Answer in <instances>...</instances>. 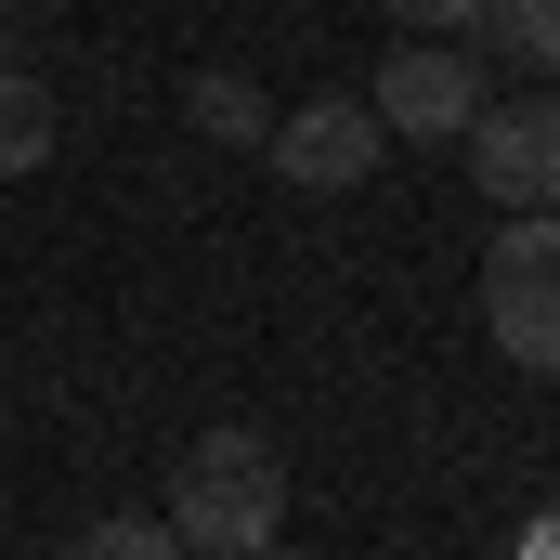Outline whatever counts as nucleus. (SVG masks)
I'll return each mask as SVG.
<instances>
[{
    "label": "nucleus",
    "instance_id": "f257e3e1",
    "mask_svg": "<svg viewBox=\"0 0 560 560\" xmlns=\"http://www.w3.org/2000/svg\"><path fill=\"white\" fill-rule=\"evenodd\" d=\"M156 522H170L196 560H248V548H275V535H287V456L261 443V430H209V443H183V456H170Z\"/></svg>",
    "mask_w": 560,
    "mask_h": 560
},
{
    "label": "nucleus",
    "instance_id": "f03ea898",
    "mask_svg": "<svg viewBox=\"0 0 560 560\" xmlns=\"http://www.w3.org/2000/svg\"><path fill=\"white\" fill-rule=\"evenodd\" d=\"M482 339L522 378H560V209H509V235L482 248Z\"/></svg>",
    "mask_w": 560,
    "mask_h": 560
},
{
    "label": "nucleus",
    "instance_id": "7ed1b4c3",
    "mask_svg": "<svg viewBox=\"0 0 560 560\" xmlns=\"http://www.w3.org/2000/svg\"><path fill=\"white\" fill-rule=\"evenodd\" d=\"M261 156H275L300 196H352V183L392 156V131H378L365 92H313V105H275V143H261Z\"/></svg>",
    "mask_w": 560,
    "mask_h": 560
},
{
    "label": "nucleus",
    "instance_id": "20e7f679",
    "mask_svg": "<svg viewBox=\"0 0 560 560\" xmlns=\"http://www.w3.org/2000/svg\"><path fill=\"white\" fill-rule=\"evenodd\" d=\"M365 105H378L392 143H456L469 118H482V66H469L456 39H405V52L365 79Z\"/></svg>",
    "mask_w": 560,
    "mask_h": 560
},
{
    "label": "nucleus",
    "instance_id": "39448f33",
    "mask_svg": "<svg viewBox=\"0 0 560 560\" xmlns=\"http://www.w3.org/2000/svg\"><path fill=\"white\" fill-rule=\"evenodd\" d=\"M469 170L495 209H560V92H522V105H482L469 118Z\"/></svg>",
    "mask_w": 560,
    "mask_h": 560
},
{
    "label": "nucleus",
    "instance_id": "423d86ee",
    "mask_svg": "<svg viewBox=\"0 0 560 560\" xmlns=\"http://www.w3.org/2000/svg\"><path fill=\"white\" fill-rule=\"evenodd\" d=\"M183 118H196L209 143H235V156H261V143H275V105H261V79H235V66H209V79L183 92Z\"/></svg>",
    "mask_w": 560,
    "mask_h": 560
},
{
    "label": "nucleus",
    "instance_id": "0eeeda50",
    "mask_svg": "<svg viewBox=\"0 0 560 560\" xmlns=\"http://www.w3.org/2000/svg\"><path fill=\"white\" fill-rule=\"evenodd\" d=\"M52 131H66V118H52V92H39L26 66H0V183H26V170L52 156Z\"/></svg>",
    "mask_w": 560,
    "mask_h": 560
},
{
    "label": "nucleus",
    "instance_id": "6e6552de",
    "mask_svg": "<svg viewBox=\"0 0 560 560\" xmlns=\"http://www.w3.org/2000/svg\"><path fill=\"white\" fill-rule=\"evenodd\" d=\"M482 52H522V66L560 79V0H495V13H482Z\"/></svg>",
    "mask_w": 560,
    "mask_h": 560
},
{
    "label": "nucleus",
    "instance_id": "1a4fd4ad",
    "mask_svg": "<svg viewBox=\"0 0 560 560\" xmlns=\"http://www.w3.org/2000/svg\"><path fill=\"white\" fill-rule=\"evenodd\" d=\"M66 560H183V535H170V522H131V509H105Z\"/></svg>",
    "mask_w": 560,
    "mask_h": 560
},
{
    "label": "nucleus",
    "instance_id": "9d476101",
    "mask_svg": "<svg viewBox=\"0 0 560 560\" xmlns=\"http://www.w3.org/2000/svg\"><path fill=\"white\" fill-rule=\"evenodd\" d=\"M482 13H495V0H392L405 39H469V52H482Z\"/></svg>",
    "mask_w": 560,
    "mask_h": 560
},
{
    "label": "nucleus",
    "instance_id": "9b49d317",
    "mask_svg": "<svg viewBox=\"0 0 560 560\" xmlns=\"http://www.w3.org/2000/svg\"><path fill=\"white\" fill-rule=\"evenodd\" d=\"M248 560H300V548H287V535H275V548H248Z\"/></svg>",
    "mask_w": 560,
    "mask_h": 560
},
{
    "label": "nucleus",
    "instance_id": "f8f14e48",
    "mask_svg": "<svg viewBox=\"0 0 560 560\" xmlns=\"http://www.w3.org/2000/svg\"><path fill=\"white\" fill-rule=\"evenodd\" d=\"M0 66H13V39H0Z\"/></svg>",
    "mask_w": 560,
    "mask_h": 560
},
{
    "label": "nucleus",
    "instance_id": "ddd939ff",
    "mask_svg": "<svg viewBox=\"0 0 560 560\" xmlns=\"http://www.w3.org/2000/svg\"><path fill=\"white\" fill-rule=\"evenodd\" d=\"M183 560H196V548H183Z\"/></svg>",
    "mask_w": 560,
    "mask_h": 560
}]
</instances>
